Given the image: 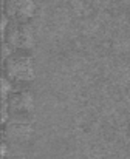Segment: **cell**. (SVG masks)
Instances as JSON below:
<instances>
[{
    "label": "cell",
    "instance_id": "obj_3",
    "mask_svg": "<svg viewBox=\"0 0 130 159\" xmlns=\"http://www.w3.org/2000/svg\"><path fill=\"white\" fill-rule=\"evenodd\" d=\"M34 134V127L28 120V114H11L5 124V138L12 144L28 142Z\"/></svg>",
    "mask_w": 130,
    "mask_h": 159
},
{
    "label": "cell",
    "instance_id": "obj_4",
    "mask_svg": "<svg viewBox=\"0 0 130 159\" xmlns=\"http://www.w3.org/2000/svg\"><path fill=\"white\" fill-rule=\"evenodd\" d=\"M3 8L11 22L26 23L36 17L39 3L37 0H3Z\"/></svg>",
    "mask_w": 130,
    "mask_h": 159
},
{
    "label": "cell",
    "instance_id": "obj_1",
    "mask_svg": "<svg viewBox=\"0 0 130 159\" xmlns=\"http://www.w3.org/2000/svg\"><path fill=\"white\" fill-rule=\"evenodd\" d=\"M5 76L17 87L31 84L36 79V65L30 51L16 50L9 57L3 60Z\"/></svg>",
    "mask_w": 130,
    "mask_h": 159
},
{
    "label": "cell",
    "instance_id": "obj_2",
    "mask_svg": "<svg viewBox=\"0 0 130 159\" xmlns=\"http://www.w3.org/2000/svg\"><path fill=\"white\" fill-rule=\"evenodd\" d=\"M5 42L9 43L14 50L19 51H31L36 45V34L30 22L26 23H19V22H11L6 34H5Z\"/></svg>",
    "mask_w": 130,
    "mask_h": 159
},
{
    "label": "cell",
    "instance_id": "obj_5",
    "mask_svg": "<svg viewBox=\"0 0 130 159\" xmlns=\"http://www.w3.org/2000/svg\"><path fill=\"white\" fill-rule=\"evenodd\" d=\"M11 114H30L33 110H34V105H36V99H34V94L31 90L28 88H17L11 93V96L8 98V101H3Z\"/></svg>",
    "mask_w": 130,
    "mask_h": 159
}]
</instances>
